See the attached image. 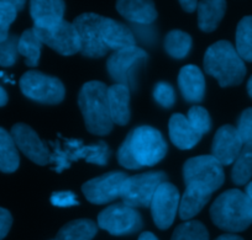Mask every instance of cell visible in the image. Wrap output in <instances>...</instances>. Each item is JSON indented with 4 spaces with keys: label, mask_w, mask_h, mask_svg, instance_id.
I'll use <instances>...</instances> for the list:
<instances>
[{
    "label": "cell",
    "mask_w": 252,
    "mask_h": 240,
    "mask_svg": "<svg viewBox=\"0 0 252 240\" xmlns=\"http://www.w3.org/2000/svg\"><path fill=\"white\" fill-rule=\"evenodd\" d=\"M212 193L204 186L197 184H189L184 190L183 196L179 201L178 213L181 219L189 220L198 214L209 202Z\"/></svg>",
    "instance_id": "obj_19"
},
{
    "label": "cell",
    "mask_w": 252,
    "mask_h": 240,
    "mask_svg": "<svg viewBox=\"0 0 252 240\" xmlns=\"http://www.w3.org/2000/svg\"><path fill=\"white\" fill-rule=\"evenodd\" d=\"M247 93L252 98V77L250 78L249 81H247Z\"/></svg>",
    "instance_id": "obj_44"
},
{
    "label": "cell",
    "mask_w": 252,
    "mask_h": 240,
    "mask_svg": "<svg viewBox=\"0 0 252 240\" xmlns=\"http://www.w3.org/2000/svg\"><path fill=\"white\" fill-rule=\"evenodd\" d=\"M6 103H8V94L3 86H0V107L5 106Z\"/></svg>",
    "instance_id": "obj_40"
},
{
    "label": "cell",
    "mask_w": 252,
    "mask_h": 240,
    "mask_svg": "<svg viewBox=\"0 0 252 240\" xmlns=\"http://www.w3.org/2000/svg\"><path fill=\"white\" fill-rule=\"evenodd\" d=\"M20 89L26 98L46 105L62 103L66 94L64 85L58 78L37 70H29L21 77Z\"/></svg>",
    "instance_id": "obj_6"
},
{
    "label": "cell",
    "mask_w": 252,
    "mask_h": 240,
    "mask_svg": "<svg viewBox=\"0 0 252 240\" xmlns=\"http://www.w3.org/2000/svg\"><path fill=\"white\" fill-rule=\"evenodd\" d=\"M192 47V37L181 30H173L168 32L164 40V50L176 59L186 57Z\"/></svg>",
    "instance_id": "obj_29"
},
{
    "label": "cell",
    "mask_w": 252,
    "mask_h": 240,
    "mask_svg": "<svg viewBox=\"0 0 252 240\" xmlns=\"http://www.w3.org/2000/svg\"><path fill=\"white\" fill-rule=\"evenodd\" d=\"M187 120L200 135L209 132L210 127H212V120H210L209 112L202 106H192L189 108Z\"/></svg>",
    "instance_id": "obj_33"
},
{
    "label": "cell",
    "mask_w": 252,
    "mask_h": 240,
    "mask_svg": "<svg viewBox=\"0 0 252 240\" xmlns=\"http://www.w3.org/2000/svg\"><path fill=\"white\" fill-rule=\"evenodd\" d=\"M98 225L111 235H129L141 229L142 218L136 208L115 203L99 213Z\"/></svg>",
    "instance_id": "obj_10"
},
{
    "label": "cell",
    "mask_w": 252,
    "mask_h": 240,
    "mask_svg": "<svg viewBox=\"0 0 252 240\" xmlns=\"http://www.w3.org/2000/svg\"><path fill=\"white\" fill-rule=\"evenodd\" d=\"M244 148V142L237 133L236 127L230 125L221 126L213 139V157L224 165H230L236 160Z\"/></svg>",
    "instance_id": "obj_16"
},
{
    "label": "cell",
    "mask_w": 252,
    "mask_h": 240,
    "mask_svg": "<svg viewBox=\"0 0 252 240\" xmlns=\"http://www.w3.org/2000/svg\"><path fill=\"white\" fill-rule=\"evenodd\" d=\"M78 105L87 130L96 135H106L113 130L108 105V86L101 81H88L82 86Z\"/></svg>",
    "instance_id": "obj_4"
},
{
    "label": "cell",
    "mask_w": 252,
    "mask_h": 240,
    "mask_svg": "<svg viewBox=\"0 0 252 240\" xmlns=\"http://www.w3.org/2000/svg\"><path fill=\"white\" fill-rule=\"evenodd\" d=\"M235 48L242 60L252 62V16H245L237 25Z\"/></svg>",
    "instance_id": "obj_30"
},
{
    "label": "cell",
    "mask_w": 252,
    "mask_h": 240,
    "mask_svg": "<svg viewBox=\"0 0 252 240\" xmlns=\"http://www.w3.org/2000/svg\"><path fill=\"white\" fill-rule=\"evenodd\" d=\"M171 240H209V233L199 220H188L174 229Z\"/></svg>",
    "instance_id": "obj_32"
},
{
    "label": "cell",
    "mask_w": 252,
    "mask_h": 240,
    "mask_svg": "<svg viewBox=\"0 0 252 240\" xmlns=\"http://www.w3.org/2000/svg\"><path fill=\"white\" fill-rule=\"evenodd\" d=\"M116 10L126 20L141 25H150L157 19L155 4L146 0H121L116 3Z\"/></svg>",
    "instance_id": "obj_23"
},
{
    "label": "cell",
    "mask_w": 252,
    "mask_h": 240,
    "mask_svg": "<svg viewBox=\"0 0 252 240\" xmlns=\"http://www.w3.org/2000/svg\"><path fill=\"white\" fill-rule=\"evenodd\" d=\"M245 193H246L247 198H249V201L251 202V206H252V181H251V183L247 184L246 192H245Z\"/></svg>",
    "instance_id": "obj_43"
},
{
    "label": "cell",
    "mask_w": 252,
    "mask_h": 240,
    "mask_svg": "<svg viewBox=\"0 0 252 240\" xmlns=\"http://www.w3.org/2000/svg\"><path fill=\"white\" fill-rule=\"evenodd\" d=\"M179 192L171 183H163L158 186L151 202V213L155 224L161 230H166L173 224L179 208Z\"/></svg>",
    "instance_id": "obj_12"
},
{
    "label": "cell",
    "mask_w": 252,
    "mask_h": 240,
    "mask_svg": "<svg viewBox=\"0 0 252 240\" xmlns=\"http://www.w3.org/2000/svg\"><path fill=\"white\" fill-rule=\"evenodd\" d=\"M16 147L37 165L50 164L51 153L37 133L25 123H16L10 132Z\"/></svg>",
    "instance_id": "obj_14"
},
{
    "label": "cell",
    "mask_w": 252,
    "mask_h": 240,
    "mask_svg": "<svg viewBox=\"0 0 252 240\" xmlns=\"http://www.w3.org/2000/svg\"><path fill=\"white\" fill-rule=\"evenodd\" d=\"M20 164L18 147L8 131L0 127V171L10 174L18 170Z\"/></svg>",
    "instance_id": "obj_25"
},
{
    "label": "cell",
    "mask_w": 252,
    "mask_h": 240,
    "mask_svg": "<svg viewBox=\"0 0 252 240\" xmlns=\"http://www.w3.org/2000/svg\"><path fill=\"white\" fill-rule=\"evenodd\" d=\"M226 3L222 0H203L198 3V26L204 32H212L224 18Z\"/></svg>",
    "instance_id": "obj_24"
},
{
    "label": "cell",
    "mask_w": 252,
    "mask_h": 240,
    "mask_svg": "<svg viewBox=\"0 0 252 240\" xmlns=\"http://www.w3.org/2000/svg\"><path fill=\"white\" fill-rule=\"evenodd\" d=\"M183 178L186 185L197 184L214 192L224 184L225 174L222 165L213 155H199L184 163Z\"/></svg>",
    "instance_id": "obj_8"
},
{
    "label": "cell",
    "mask_w": 252,
    "mask_h": 240,
    "mask_svg": "<svg viewBox=\"0 0 252 240\" xmlns=\"http://www.w3.org/2000/svg\"><path fill=\"white\" fill-rule=\"evenodd\" d=\"M42 45L43 43L36 36L33 28L24 31L23 35L19 37V54L25 57V64L28 67H36L38 64Z\"/></svg>",
    "instance_id": "obj_27"
},
{
    "label": "cell",
    "mask_w": 252,
    "mask_h": 240,
    "mask_svg": "<svg viewBox=\"0 0 252 240\" xmlns=\"http://www.w3.org/2000/svg\"><path fill=\"white\" fill-rule=\"evenodd\" d=\"M101 36H103V41L109 51L113 50L114 52L124 50V48L134 47L136 45V38L131 30L113 19H103Z\"/></svg>",
    "instance_id": "obj_20"
},
{
    "label": "cell",
    "mask_w": 252,
    "mask_h": 240,
    "mask_svg": "<svg viewBox=\"0 0 252 240\" xmlns=\"http://www.w3.org/2000/svg\"><path fill=\"white\" fill-rule=\"evenodd\" d=\"M53 153L50 157V164H53V170L62 173L71 166L73 161L84 159L87 163L95 165H105L110 157V149L103 140L96 144L84 145L81 139H64V143L50 142Z\"/></svg>",
    "instance_id": "obj_5"
},
{
    "label": "cell",
    "mask_w": 252,
    "mask_h": 240,
    "mask_svg": "<svg viewBox=\"0 0 252 240\" xmlns=\"http://www.w3.org/2000/svg\"><path fill=\"white\" fill-rule=\"evenodd\" d=\"M210 217L218 228L230 233L246 230L252 224V206L246 193L237 188L222 192L210 207Z\"/></svg>",
    "instance_id": "obj_2"
},
{
    "label": "cell",
    "mask_w": 252,
    "mask_h": 240,
    "mask_svg": "<svg viewBox=\"0 0 252 240\" xmlns=\"http://www.w3.org/2000/svg\"><path fill=\"white\" fill-rule=\"evenodd\" d=\"M51 203L56 206V207H72V206L79 205L77 196L72 191L53 192L52 196H51Z\"/></svg>",
    "instance_id": "obj_37"
},
{
    "label": "cell",
    "mask_w": 252,
    "mask_h": 240,
    "mask_svg": "<svg viewBox=\"0 0 252 240\" xmlns=\"http://www.w3.org/2000/svg\"><path fill=\"white\" fill-rule=\"evenodd\" d=\"M166 181L167 175L163 171H150L127 176L120 191L123 203L132 208L150 207L156 190Z\"/></svg>",
    "instance_id": "obj_7"
},
{
    "label": "cell",
    "mask_w": 252,
    "mask_h": 240,
    "mask_svg": "<svg viewBox=\"0 0 252 240\" xmlns=\"http://www.w3.org/2000/svg\"><path fill=\"white\" fill-rule=\"evenodd\" d=\"M109 112L113 123L125 126L130 121V89L129 86L114 84L108 88Z\"/></svg>",
    "instance_id": "obj_21"
},
{
    "label": "cell",
    "mask_w": 252,
    "mask_h": 240,
    "mask_svg": "<svg viewBox=\"0 0 252 240\" xmlns=\"http://www.w3.org/2000/svg\"><path fill=\"white\" fill-rule=\"evenodd\" d=\"M154 98L156 103L159 104L162 107H172L176 103V94H174L173 86L171 84L161 81L155 86Z\"/></svg>",
    "instance_id": "obj_35"
},
{
    "label": "cell",
    "mask_w": 252,
    "mask_h": 240,
    "mask_svg": "<svg viewBox=\"0 0 252 240\" xmlns=\"http://www.w3.org/2000/svg\"><path fill=\"white\" fill-rule=\"evenodd\" d=\"M98 233V227L91 219H77L63 225L56 240H92Z\"/></svg>",
    "instance_id": "obj_26"
},
{
    "label": "cell",
    "mask_w": 252,
    "mask_h": 240,
    "mask_svg": "<svg viewBox=\"0 0 252 240\" xmlns=\"http://www.w3.org/2000/svg\"><path fill=\"white\" fill-rule=\"evenodd\" d=\"M147 58V53L142 48L129 47L115 51L106 62V69L109 75L116 84L129 86L131 80V72L135 65Z\"/></svg>",
    "instance_id": "obj_15"
},
{
    "label": "cell",
    "mask_w": 252,
    "mask_h": 240,
    "mask_svg": "<svg viewBox=\"0 0 252 240\" xmlns=\"http://www.w3.org/2000/svg\"><path fill=\"white\" fill-rule=\"evenodd\" d=\"M203 63L205 73L214 77L221 88L239 85L246 75L244 60L229 41H218L210 46Z\"/></svg>",
    "instance_id": "obj_3"
},
{
    "label": "cell",
    "mask_w": 252,
    "mask_h": 240,
    "mask_svg": "<svg viewBox=\"0 0 252 240\" xmlns=\"http://www.w3.org/2000/svg\"><path fill=\"white\" fill-rule=\"evenodd\" d=\"M215 240H244V239L236 234H224L218 237Z\"/></svg>",
    "instance_id": "obj_41"
},
{
    "label": "cell",
    "mask_w": 252,
    "mask_h": 240,
    "mask_svg": "<svg viewBox=\"0 0 252 240\" xmlns=\"http://www.w3.org/2000/svg\"><path fill=\"white\" fill-rule=\"evenodd\" d=\"M179 4L187 13H193V11H195V9H198V1H195V0H186V1L182 0V1H179Z\"/></svg>",
    "instance_id": "obj_39"
},
{
    "label": "cell",
    "mask_w": 252,
    "mask_h": 240,
    "mask_svg": "<svg viewBox=\"0 0 252 240\" xmlns=\"http://www.w3.org/2000/svg\"><path fill=\"white\" fill-rule=\"evenodd\" d=\"M19 37L16 35H10L8 40L0 43V65L1 67H11L18 60Z\"/></svg>",
    "instance_id": "obj_34"
},
{
    "label": "cell",
    "mask_w": 252,
    "mask_h": 240,
    "mask_svg": "<svg viewBox=\"0 0 252 240\" xmlns=\"http://www.w3.org/2000/svg\"><path fill=\"white\" fill-rule=\"evenodd\" d=\"M24 5V0H0V43L8 40L10 25Z\"/></svg>",
    "instance_id": "obj_31"
},
{
    "label": "cell",
    "mask_w": 252,
    "mask_h": 240,
    "mask_svg": "<svg viewBox=\"0 0 252 240\" xmlns=\"http://www.w3.org/2000/svg\"><path fill=\"white\" fill-rule=\"evenodd\" d=\"M139 240H158L155 234H152L151 232H145L142 233L139 237Z\"/></svg>",
    "instance_id": "obj_42"
},
{
    "label": "cell",
    "mask_w": 252,
    "mask_h": 240,
    "mask_svg": "<svg viewBox=\"0 0 252 240\" xmlns=\"http://www.w3.org/2000/svg\"><path fill=\"white\" fill-rule=\"evenodd\" d=\"M11 224H13V217L10 212L5 208L0 207V240L8 235Z\"/></svg>",
    "instance_id": "obj_38"
},
{
    "label": "cell",
    "mask_w": 252,
    "mask_h": 240,
    "mask_svg": "<svg viewBox=\"0 0 252 240\" xmlns=\"http://www.w3.org/2000/svg\"><path fill=\"white\" fill-rule=\"evenodd\" d=\"M127 175L123 171H111L87 181L82 186L87 200L94 205H105L120 197V191Z\"/></svg>",
    "instance_id": "obj_11"
},
{
    "label": "cell",
    "mask_w": 252,
    "mask_h": 240,
    "mask_svg": "<svg viewBox=\"0 0 252 240\" xmlns=\"http://www.w3.org/2000/svg\"><path fill=\"white\" fill-rule=\"evenodd\" d=\"M32 28L41 42L47 45L48 47L55 50L60 54L72 55L81 51L78 33H77L73 24L68 23V21L63 20L57 27L50 31L35 27Z\"/></svg>",
    "instance_id": "obj_13"
},
{
    "label": "cell",
    "mask_w": 252,
    "mask_h": 240,
    "mask_svg": "<svg viewBox=\"0 0 252 240\" xmlns=\"http://www.w3.org/2000/svg\"><path fill=\"white\" fill-rule=\"evenodd\" d=\"M104 16L93 13H84L74 19L73 24L81 43L79 52L84 57L100 58L109 52L101 36V24Z\"/></svg>",
    "instance_id": "obj_9"
},
{
    "label": "cell",
    "mask_w": 252,
    "mask_h": 240,
    "mask_svg": "<svg viewBox=\"0 0 252 240\" xmlns=\"http://www.w3.org/2000/svg\"><path fill=\"white\" fill-rule=\"evenodd\" d=\"M178 86L184 100L197 104L203 101L205 95V78L197 65L183 67L178 75Z\"/></svg>",
    "instance_id": "obj_18"
},
{
    "label": "cell",
    "mask_w": 252,
    "mask_h": 240,
    "mask_svg": "<svg viewBox=\"0 0 252 240\" xmlns=\"http://www.w3.org/2000/svg\"><path fill=\"white\" fill-rule=\"evenodd\" d=\"M252 178V143L244 144L241 153L234 161L231 179L236 185H246Z\"/></svg>",
    "instance_id": "obj_28"
},
{
    "label": "cell",
    "mask_w": 252,
    "mask_h": 240,
    "mask_svg": "<svg viewBox=\"0 0 252 240\" xmlns=\"http://www.w3.org/2000/svg\"><path fill=\"white\" fill-rule=\"evenodd\" d=\"M169 138L179 149H190L200 140L202 135L190 126L187 117L182 113H174L168 123Z\"/></svg>",
    "instance_id": "obj_22"
},
{
    "label": "cell",
    "mask_w": 252,
    "mask_h": 240,
    "mask_svg": "<svg viewBox=\"0 0 252 240\" xmlns=\"http://www.w3.org/2000/svg\"><path fill=\"white\" fill-rule=\"evenodd\" d=\"M64 3L61 0H33L30 3V15L33 27L50 31L63 21Z\"/></svg>",
    "instance_id": "obj_17"
},
{
    "label": "cell",
    "mask_w": 252,
    "mask_h": 240,
    "mask_svg": "<svg viewBox=\"0 0 252 240\" xmlns=\"http://www.w3.org/2000/svg\"><path fill=\"white\" fill-rule=\"evenodd\" d=\"M167 153V143L158 130L151 126L134 128L118 150L121 166L136 170L159 163Z\"/></svg>",
    "instance_id": "obj_1"
},
{
    "label": "cell",
    "mask_w": 252,
    "mask_h": 240,
    "mask_svg": "<svg viewBox=\"0 0 252 240\" xmlns=\"http://www.w3.org/2000/svg\"><path fill=\"white\" fill-rule=\"evenodd\" d=\"M236 130L244 144L252 143V107L246 108L241 113Z\"/></svg>",
    "instance_id": "obj_36"
}]
</instances>
